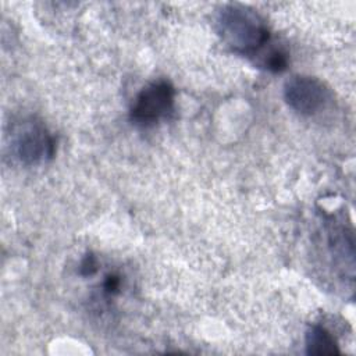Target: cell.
Returning <instances> with one entry per match:
<instances>
[{
	"label": "cell",
	"mask_w": 356,
	"mask_h": 356,
	"mask_svg": "<svg viewBox=\"0 0 356 356\" xmlns=\"http://www.w3.org/2000/svg\"><path fill=\"white\" fill-rule=\"evenodd\" d=\"M217 24L225 43L241 54L256 56L270 42V32L263 19L243 6L222 7Z\"/></svg>",
	"instance_id": "obj_1"
},
{
	"label": "cell",
	"mask_w": 356,
	"mask_h": 356,
	"mask_svg": "<svg viewBox=\"0 0 356 356\" xmlns=\"http://www.w3.org/2000/svg\"><path fill=\"white\" fill-rule=\"evenodd\" d=\"M175 90L167 81L152 82L134 100L131 120L139 127H152L165 118L174 107Z\"/></svg>",
	"instance_id": "obj_2"
},
{
	"label": "cell",
	"mask_w": 356,
	"mask_h": 356,
	"mask_svg": "<svg viewBox=\"0 0 356 356\" xmlns=\"http://www.w3.org/2000/svg\"><path fill=\"white\" fill-rule=\"evenodd\" d=\"M284 96L292 110L303 115H313L324 107L328 90L316 78L293 75L285 82Z\"/></svg>",
	"instance_id": "obj_3"
},
{
	"label": "cell",
	"mask_w": 356,
	"mask_h": 356,
	"mask_svg": "<svg viewBox=\"0 0 356 356\" xmlns=\"http://www.w3.org/2000/svg\"><path fill=\"white\" fill-rule=\"evenodd\" d=\"M14 150L24 164H38L53 157L54 139L42 124L26 122L17 132Z\"/></svg>",
	"instance_id": "obj_4"
},
{
	"label": "cell",
	"mask_w": 356,
	"mask_h": 356,
	"mask_svg": "<svg viewBox=\"0 0 356 356\" xmlns=\"http://www.w3.org/2000/svg\"><path fill=\"white\" fill-rule=\"evenodd\" d=\"M306 352L309 355H339L335 338L321 325H313L306 332Z\"/></svg>",
	"instance_id": "obj_5"
},
{
	"label": "cell",
	"mask_w": 356,
	"mask_h": 356,
	"mask_svg": "<svg viewBox=\"0 0 356 356\" xmlns=\"http://www.w3.org/2000/svg\"><path fill=\"white\" fill-rule=\"evenodd\" d=\"M97 271V261L95 259L93 254H86L81 263V267H79V273L85 277L88 275H93Z\"/></svg>",
	"instance_id": "obj_6"
},
{
	"label": "cell",
	"mask_w": 356,
	"mask_h": 356,
	"mask_svg": "<svg viewBox=\"0 0 356 356\" xmlns=\"http://www.w3.org/2000/svg\"><path fill=\"white\" fill-rule=\"evenodd\" d=\"M121 288V280L118 275L115 274H110L106 277L104 282H103V289L107 295H115L120 292Z\"/></svg>",
	"instance_id": "obj_7"
}]
</instances>
